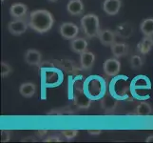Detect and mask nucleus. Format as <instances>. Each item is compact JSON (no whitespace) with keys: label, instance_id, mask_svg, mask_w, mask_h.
I'll list each match as a JSON object with an SVG mask.
<instances>
[{"label":"nucleus","instance_id":"obj_1","mask_svg":"<svg viewBox=\"0 0 153 143\" xmlns=\"http://www.w3.org/2000/svg\"><path fill=\"white\" fill-rule=\"evenodd\" d=\"M53 23V15L47 10H35L30 14L29 26L39 34H44L50 31Z\"/></svg>","mask_w":153,"mask_h":143},{"label":"nucleus","instance_id":"obj_2","mask_svg":"<svg viewBox=\"0 0 153 143\" xmlns=\"http://www.w3.org/2000/svg\"><path fill=\"white\" fill-rule=\"evenodd\" d=\"M81 25L84 30V33L88 38L98 36L100 33V22L96 14H86L81 19Z\"/></svg>","mask_w":153,"mask_h":143},{"label":"nucleus","instance_id":"obj_3","mask_svg":"<svg viewBox=\"0 0 153 143\" xmlns=\"http://www.w3.org/2000/svg\"><path fill=\"white\" fill-rule=\"evenodd\" d=\"M29 27V23L23 18H15L8 25V30L13 35L23 34Z\"/></svg>","mask_w":153,"mask_h":143},{"label":"nucleus","instance_id":"obj_4","mask_svg":"<svg viewBox=\"0 0 153 143\" xmlns=\"http://www.w3.org/2000/svg\"><path fill=\"white\" fill-rule=\"evenodd\" d=\"M103 69L105 73L108 76H115L120 73L121 70V63L118 60V58H108L103 65Z\"/></svg>","mask_w":153,"mask_h":143},{"label":"nucleus","instance_id":"obj_5","mask_svg":"<svg viewBox=\"0 0 153 143\" xmlns=\"http://www.w3.org/2000/svg\"><path fill=\"white\" fill-rule=\"evenodd\" d=\"M60 34L64 38L72 40L73 38L77 37L79 34V28L71 22H65L60 26Z\"/></svg>","mask_w":153,"mask_h":143},{"label":"nucleus","instance_id":"obj_6","mask_svg":"<svg viewBox=\"0 0 153 143\" xmlns=\"http://www.w3.org/2000/svg\"><path fill=\"white\" fill-rule=\"evenodd\" d=\"M91 103V99L84 93L82 90L77 89L74 94V104L77 108L80 109H88Z\"/></svg>","mask_w":153,"mask_h":143},{"label":"nucleus","instance_id":"obj_7","mask_svg":"<svg viewBox=\"0 0 153 143\" xmlns=\"http://www.w3.org/2000/svg\"><path fill=\"white\" fill-rule=\"evenodd\" d=\"M24 59L25 62L30 66H38L42 60V55L37 50L30 49L25 52Z\"/></svg>","mask_w":153,"mask_h":143},{"label":"nucleus","instance_id":"obj_8","mask_svg":"<svg viewBox=\"0 0 153 143\" xmlns=\"http://www.w3.org/2000/svg\"><path fill=\"white\" fill-rule=\"evenodd\" d=\"M118 104V100L110 94H107L101 100V107L105 113H112L116 109Z\"/></svg>","mask_w":153,"mask_h":143},{"label":"nucleus","instance_id":"obj_9","mask_svg":"<svg viewBox=\"0 0 153 143\" xmlns=\"http://www.w3.org/2000/svg\"><path fill=\"white\" fill-rule=\"evenodd\" d=\"M122 6L121 0H105L103 3V10L108 15H115L119 13Z\"/></svg>","mask_w":153,"mask_h":143},{"label":"nucleus","instance_id":"obj_10","mask_svg":"<svg viewBox=\"0 0 153 143\" xmlns=\"http://www.w3.org/2000/svg\"><path fill=\"white\" fill-rule=\"evenodd\" d=\"M94 61H95V55L93 52L86 51L80 54V65L83 70H91L93 67Z\"/></svg>","mask_w":153,"mask_h":143},{"label":"nucleus","instance_id":"obj_11","mask_svg":"<svg viewBox=\"0 0 153 143\" xmlns=\"http://www.w3.org/2000/svg\"><path fill=\"white\" fill-rule=\"evenodd\" d=\"M28 12L27 5L22 3H14L10 8V14L13 18H23Z\"/></svg>","mask_w":153,"mask_h":143},{"label":"nucleus","instance_id":"obj_12","mask_svg":"<svg viewBox=\"0 0 153 143\" xmlns=\"http://www.w3.org/2000/svg\"><path fill=\"white\" fill-rule=\"evenodd\" d=\"M71 49L76 54H82L88 49V41L83 37H75L71 41Z\"/></svg>","mask_w":153,"mask_h":143},{"label":"nucleus","instance_id":"obj_13","mask_svg":"<svg viewBox=\"0 0 153 143\" xmlns=\"http://www.w3.org/2000/svg\"><path fill=\"white\" fill-rule=\"evenodd\" d=\"M68 13L71 15H80L84 12V4L82 0H70L67 5Z\"/></svg>","mask_w":153,"mask_h":143},{"label":"nucleus","instance_id":"obj_14","mask_svg":"<svg viewBox=\"0 0 153 143\" xmlns=\"http://www.w3.org/2000/svg\"><path fill=\"white\" fill-rule=\"evenodd\" d=\"M98 37L100 42L104 46H111L112 44L115 43V34L112 31L110 30H102L100 31L98 34Z\"/></svg>","mask_w":153,"mask_h":143},{"label":"nucleus","instance_id":"obj_15","mask_svg":"<svg viewBox=\"0 0 153 143\" xmlns=\"http://www.w3.org/2000/svg\"><path fill=\"white\" fill-rule=\"evenodd\" d=\"M36 92V86L33 82H25L22 83L19 87V93L23 97L30 98L33 97Z\"/></svg>","mask_w":153,"mask_h":143},{"label":"nucleus","instance_id":"obj_16","mask_svg":"<svg viewBox=\"0 0 153 143\" xmlns=\"http://www.w3.org/2000/svg\"><path fill=\"white\" fill-rule=\"evenodd\" d=\"M110 49H111V52L114 57L119 58L128 54V46L125 43H117V42H115L114 44L110 46Z\"/></svg>","mask_w":153,"mask_h":143},{"label":"nucleus","instance_id":"obj_17","mask_svg":"<svg viewBox=\"0 0 153 143\" xmlns=\"http://www.w3.org/2000/svg\"><path fill=\"white\" fill-rule=\"evenodd\" d=\"M153 47V38L152 36H146L140 41L138 44V50L140 51L141 54L146 55L150 52V50Z\"/></svg>","mask_w":153,"mask_h":143},{"label":"nucleus","instance_id":"obj_18","mask_svg":"<svg viewBox=\"0 0 153 143\" xmlns=\"http://www.w3.org/2000/svg\"><path fill=\"white\" fill-rule=\"evenodd\" d=\"M140 30L146 36L153 35V18H146L140 25Z\"/></svg>","mask_w":153,"mask_h":143},{"label":"nucleus","instance_id":"obj_19","mask_svg":"<svg viewBox=\"0 0 153 143\" xmlns=\"http://www.w3.org/2000/svg\"><path fill=\"white\" fill-rule=\"evenodd\" d=\"M151 112H152L151 106L149 105V103L145 101L139 103L136 108V114L140 116H147L151 114Z\"/></svg>","mask_w":153,"mask_h":143},{"label":"nucleus","instance_id":"obj_20","mask_svg":"<svg viewBox=\"0 0 153 143\" xmlns=\"http://www.w3.org/2000/svg\"><path fill=\"white\" fill-rule=\"evenodd\" d=\"M143 59H142V57L140 55H132L130 58V66L132 69H135V70H137V69H140L142 66H143Z\"/></svg>","mask_w":153,"mask_h":143},{"label":"nucleus","instance_id":"obj_21","mask_svg":"<svg viewBox=\"0 0 153 143\" xmlns=\"http://www.w3.org/2000/svg\"><path fill=\"white\" fill-rule=\"evenodd\" d=\"M78 132H79L78 130H72V129H71V130H63L61 132V134L67 140H72L78 135Z\"/></svg>","mask_w":153,"mask_h":143},{"label":"nucleus","instance_id":"obj_22","mask_svg":"<svg viewBox=\"0 0 153 143\" xmlns=\"http://www.w3.org/2000/svg\"><path fill=\"white\" fill-rule=\"evenodd\" d=\"M12 72H13V68L10 67L8 63L1 62V76L2 77H7Z\"/></svg>","mask_w":153,"mask_h":143},{"label":"nucleus","instance_id":"obj_23","mask_svg":"<svg viewBox=\"0 0 153 143\" xmlns=\"http://www.w3.org/2000/svg\"><path fill=\"white\" fill-rule=\"evenodd\" d=\"M10 140V132L2 130L1 131V141L2 142H8Z\"/></svg>","mask_w":153,"mask_h":143},{"label":"nucleus","instance_id":"obj_24","mask_svg":"<svg viewBox=\"0 0 153 143\" xmlns=\"http://www.w3.org/2000/svg\"><path fill=\"white\" fill-rule=\"evenodd\" d=\"M45 142H60L62 141L61 139L59 136H48L46 139H44Z\"/></svg>","mask_w":153,"mask_h":143},{"label":"nucleus","instance_id":"obj_25","mask_svg":"<svg viewBox=\"0 0 153 143\" xmlns=\"http://www.w3.org/2000/svg\"><path fill=\"white\" fill-rule=\"evenodd\" d=\"M88 133L91 136H99L101 135L102 130H88Z\"/></svg>","mask_w":153,"mask_h":143},{"label":"nucleus","instance_id":"obj_26","mask_svg":"<svg viewBox=\"0 0 153 143\" xmlns=\"http://www.w3.org/2000/svg\"><path fill=\"white\" fill-rule=\"evenodd\" d=\"M36 134H37L40 137H43L44 136H46L48 134V130H38L36 132Z\"/></svg>","mask_w":153,"mask_h":143},{"label":"nucleus","instance_id":"obj_27","mask_svg":"<svg viewBox=\"0 0 153 143\" xmlns=\"http://www.w3.org/2000/svg\"><path fill=\"white\" fill-rule=\"evenodd\" d=\"M22 141H33V142H35L36 139L34 136H28V137H25V139H23Z\"/></svg>","mask_w":153,"mask_h":143},{"label":"nucleus","instance_id":"obj_28","mask_svg":"<svg viewBox=\"0 0 153 143\" xmlns=\"http://www.w3.org/2000/svg\"><path fill=\"white\" fill-rule=\"evenodd\" d=\"M146 142H153V135L147 137V139H146Z\"/></svg>","mask_w":153,"mask_h":143},{"label":"nucleus","instance_id":"obj_29","mask_svg":"<svg viewBox=\"0 0 153 143\" xmlns=\"http://www.w3.org/2000/svg\"><path fill=\"white\" fill-rule=\"evenodd\" d=\"M50 2H55V1H57V0H49Z\"/></svg>","mask_w":153,"mask_h":143},{"label":"nucleus","instance_id":"obj_30","mask_svg":"<svg viewBox=\"0 0 153 143\" xmlns=\"http://www.w3.org/2000/svg\"><path fill=\"white\" fill-rule=\"evenodd\" d=\"M5 1V0H1V2H4Z\"/></svg>","mask_w":153,"mask_h":143}]
</instances>
